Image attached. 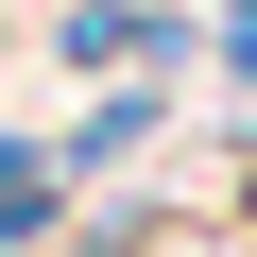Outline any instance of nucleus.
<instances>
[{
	"label": "nucleus",
	"mask_w": 257,
	"mask_h": 257,
	"mask_svg": "<svg viewBox=\"0 0 257 257\" xmlns=\"http://www.w3.org/2000/svg\"><path fill=\"white\" fill-rule=\"evenodd\" d=\"M35 206H52V155H0V240H35Z\"/></svg>",
	"instance_id": "1"
}]
</instances>
